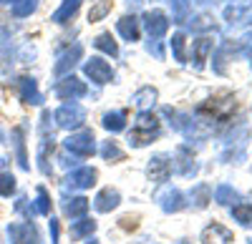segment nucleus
Returning <instances> with one entry per match:
<instances>
[{
	"label": "nucleus",
	"instance_id": "nucleus-1",
	"mask_svg": "<svg viewBox=\"0 0 252 244\" xmlns=\"http://www.w3.org/2000/svg\"><path fill=\"white\" fill-rule=\"evenodd\" d=\"M154 136H159V121H157V116L152 111H141L134 118V129L129 134V144L131 146H146Z\"/></svg>",
	"mask_w": 252,
	"mask_h": 244
},
{
	"label": "nucleus",
	"instance_id": "nucleus-2",
	"mask_svg": "<svg viewBox=\"0 0 252 244\" xmlns=\"http://www.w3.org/2000/svg\"><path fill=\"white\" fill-rule=\"evenodd\" d=\"M56 126L58 129H66V131H73V129H81L83 121H86V111H83V106H78L76 101H71V104H63L56 113Z\"/></svg>",
	"mask_w": 252,
	"mask_h": 244
},
{
	"label": "nucleus",
	"instance_id": "nucleus-3",
	"mask_svg": "<svg viewBox=\"0 0 252 244\" xmlns=\"http://www.w3.org/2000/svg\"><path fill=\"white\" fill-rule=\"evenodd\" d=\"M222 18L227 20V26H235V28L252 26V3H250V0H242V3H229V5H224Z\"/></svg>",
	"mask_w": 252,
	"mask_h": 244
},
{
	"label": "nucleus",
	"instance_id": "nucleus-4",
	"mask_svg": "<svg viewBox=\"0 0 252 244\" xmlns=\"http://www.w3.org/2000/svg\"><path fill=\"white\" fill-rule=\"evenodd\" d=\"M63 149L73 156H94L96 151V138L91 131H81V134H71L63 141Z\"/></svg>",
	"mask_w": 252,
	"mask_h": 244
},
{
	"label": "nucleus",
	"instance_id": "nucleus-5",
	"mask_svg": "<svg viewBox=\"0 0 252 244\" xmlns=\"http://www.w3.org/2000/svg\"><path fill=\"white\" fill-rule=\"evenodd\" d=\"M83 73H86L96 86H103V83H111V81H114V68L103 58H98V55L89 58L86 63H83Z\"/></svg>",
	"mask_w": 252,
	"mask_h": 244
},
{
	"label": "nucleus",
	"instance_id": "nucleus-6",
	"mask_svg": "<svg viewBox=\"0 0 252 244\" xmlns=\"http://www.w3.org/2000/svg\"><path fill=\"white\" fill-rule=\"evenodd\" d=\"M53 93H56L61 101H76V98H83V96H86L89 88H86V83H83V81H78L76 76L68 73L63 81H58V83H56Z\"/></svg>",
	"mask_w": 252,
	"mask_h": 244
},
{
	"label": "nucleus",
	"instance_id": "nucleus-7",
	"mask_svg": "<svg viewBox=\"0 0 252 244\" xmlns=\"http://www.w3.org/2000/svg\"><path fill=\"white\" fill-rule=\"evenodd\" d=\"M96 184V169L91 166H81L76 171H71L66 179H63V189H71V191H83V189H91Z\"/></svg>",
	"mask_w": 252,
	"mask_h": 244
},
{
	"label": "nucleus",
	"instance_id": "nucleus-8",
	"mask_svg": "<svg viewBox=\"0 0 252 244\" xmlns=\"http://www.w3.org/2000/svg\"><path fill=\"white\" fill-rule=\"evenodd\" d=\"M141 23H144L146 33H149V40H161V38L166 35V30H169V18H166L161 10L144 13Z\"/></svg>",
	"mask_w": 252,
	"mask_h": 244
},
{
	"label": "nucleus",
	"instance_id": "nucleus-9",
	"mask_svg": "<svg viewBox=\"0 0 252 244\" xmlns=\"http://www.w3.org/2000/svg\"><path fill=\"white\" fill-rule=\"evenodd\" d=\"M159 201V207L166 212V214H174V212H182L187 207V196L177 189V187H164L161 191H157L154 196Z\"/></svg>",
	"mask_w": 252,
	"mask_h": 244
},
{
	"label": "nucleus",
	"instance_id": "nucleus-10",
	"mask_svg": "<svg viewBox=\"0 0 252 244\" xmlns=\"http://www.w3.org/2000/svg\"><path fill=\"white\" fill-rule=\"evenodd\" d=\"M8 239L10 244H38V232L31 221H13L8 224Z\"/></svg>",
	"mask_w": 252,
	"mask_h": 244
},
{
	"label": "nucleus",
	"instance_id": "nucleus-11",
	"mask_svg": "<svg viewBox=\"0 0 252 244\" xmlns=\"http://www.w3.org/2000/svg\"><path fill=\"white\" fill-rule=\"evenodd\" d=\"M81 58H83V46H81V43H73L68 51H63V53L58 55V63L53 66V73H56L58 78L66 76V73H71L73 66L78 63Z\"/></svg>",
	"mask_w": 252,
	"mask_h": 244
},
{
	"label": "nucleus",
	"instance_id": "nucleus-12",
	"mask_svg": "<svg viewBox=\"0 0 252 244\" xmlns=\"http://www.w3.org/2000/svg\"><path fill=\"white\" fill-rule=\"evenodd\" d=\"M119 204H121V194H119L116 189H111V187L101 189V191L96 194V199H94V209H96V212H101V214L114 212Z\"/></svg>",
	"mask_w": 252,
	"mask_h": 244
},
{
	"label": "nucleus",
	"instance_id": "nucleus-13",
	"mask_svg": "<svg viewBox=\"0 0 252 244\" xmlns=\"http://www.w3.org/2000/svg\"><path fill=\"white\" fill-rule=\"evenodd\" d=\"M169 171H172V164H169V156H166V154H157V156L149 159V179L154 181V184L166 181Z\"/></svg>",
	"mask_w": 252,
	"mask_h": 244
},
{
	"label": "nucleus",
	"instance_id": "nucleus-14",
	"mask_svg": "<svg viewBox=\"0 0 252 244\" xmlns=\"http://www.w3.org/2000/svg\"><path fill=\"white\" fill-rule=\"evenodd\" d=\"M18 93L26 104H33V106H38L40 101H43V96H40V91H38V81L31 78V76H23L18 81Z\"/></svg>",
	"mask_w": 252,
	"mask_h": 244
},
{
	"label": "nucleus",
	"instance_id": "nucleus-15",
	"mask_svg": "<svg viewBox=\"0 0 252 244\" xmlns=\"http://www.w3.org/2000/svg\"><path fill=\"white\" fill-rule=\"evenodd\" d=\"M235 237L229 229H224L222 224H209L202 232V244H232Z\"/></svg>",
	"mask_w": 252,
	"mask_h": 244
},
{
	"label": "nucleus",
	"instance_id": "nucleus-16",
	"mask_svg": "<svg viewBox=\"0 0 252 244\" xmlns=\"http://www.w3.org/2000/svg\"><path fill=\"white\" fill-rule=\"evenodd\" d=\"M116 30L124 40H129V43H134V40H139V33H141V20L134 18V15H124L119 23H116Z\"/></svg>",
	"mask_w": 252,
	"mask_h": 244
},
{
	"label": "nucleus",
	"instance_id": "nucleus-17",
	"mask_svg": "<svg viewBox=\"0 0 252 244\" xmlns=\"http://www.w3.org/2000/svg\"><path fill=\"white\" fill-rule=\"evenodd\" d=\"M212 46H215V40L207 38V35H202L199 40H194V46H192V60H194V68L197 71L204 68L209 53H212Z\"/></svg>",
	"mask_w": 252,
	"mask_h": 244
},
{
	"label": "nucleus",
	"instance_id": "nucleus-18",
	"mask_svg": "<svg viewBox=\"0 0 252 244\" xmlns=\"http://www.w3.org/2000/svg\"><path fill=\"white\" fill-rule=\"evenodd\" d=\"M157 98H159L157 88H152V86H144V88H139V91L131 96V104H134L139 111H152V106L157 104Z\"/></svg>",
	"mask_w": 252,
	"mask_h": 244
},
{
	"label": "nucleus",
	"instance_id": "nucleus-19",
	"mask_svg": "<svg viewBox=\"0 0 252 244\" xmlns=\"http://www.w3.org/2000/svg\"><path fill=\"white\" fill-rule=\"evenodd\" d=\"M89 212V199L86 196H66L63 199V214L71 217V219H78Z\"/></svg>",
	"mask_w": 252,
	"mask_h": 244
},
{
	"label": "nucleus",
	"instance_id": "nucleus-20",
	"mask_svg": "<svg viewBox=\"0 0 252 244\" xmlns=\"http://www.w3.org/2000/svg\"><path fill=\"white\" fill-rule=\"evenodd\" d=\"M78 8H81V0H63L61 8L51 15V20H53V23H58V26H63V23H68V20L78 13Z\"/></svg>",
	"mask_w": 252,
	"mask_h": 244
},
{
	"label": "nucleus",
	"instance_id": "nucleus-21",
	"mask_svg": "<svg viewBox=\"0 0 252 244\" xmlns=\"http://www.w3.org/2000/svg\"><path fill=\"white\" fill-rule=\"evenodd\" d=\"M101 124H103V129H106V131L119 134V131H124V129H126V113H124V111H111V113L103 116Z\"/></svg>",
	"mask_w": 252,
	"mask_h": 244
},
{
	"label": "nucleus",
	"instance_id": "nucleus-22",
	"mask_svg": "<svg viewBox=\"0 0 252 244\" xmlns=\"http://www.w3.org/2000/svg\"><path fill=\"white\" fill-rule=\"evenodd\" d=\"M189 199H192V204L197 209H204L209 201H212V189H209L207 184H197V187H192V191H189Z\"/></svg>",
	"mask_w": 252,
	"mask_h": 244
},
{
	"label": "nucleus",
	"instance_id": "nucleus-23",
	"mask_svg": "<svg viewBox=\"0 0 252 244\" xmlns=\"http://www.w3.org/2000/svg\"><path fill=\"white\" fill-rule=\"evenodd\" d=\"M96 232V221L94 219H86V217H78V221L71 227V237L73 239H86Z\"/></svg>",
	"mask_w": 252,
	"mask_h": 244
},
{
	"label": "nucleus",
	"instance_id": "nucleus-24",
	"mask_svg": "<svg viewBox=\"0 0 252 244\" xmlns=\"http://www.w3.org/2000/svg\"><path fill=\"white\" fill-rule=\"evenodd\" d=\"M169 5H172V23H177V26L187 23L192 3H189V0H169Z\"/></svg>",
	"mask_w": 252,
	"mask_h": 244
},
{
	"label": "nucleus",
	"instance_id": "nucleus-25",
	"mask_svg": "<svg viewBox=\"0 0 252 244\" xmlns=\"http://www.w3.org/2000/svg\"><path fill=\"white\" fill-rule=\"evenodd\" d=\"M94 46L101 51V53H106V55H119V46H116V40L111 38V33H101V35H96V40H94Z\"/></svg>",
	"mask_w": 252,
	"mask_h": 244
},
{
	"label": "nucleus",
	"instance_id": "nucleus-26",
	"mask_svg": "<svg viewBox=\"0 0 252 244\" xmlns=\"http://www.w3.org/2000/svg\"><path fill=\"white\" fill-rule=\"evenodd\" d=\"M13 144H15V154H18V164H20V169H31V166H28V156H26L23 129H15V131H13Z\"/></svg>",
	"mask_w": 252,
	"mask_h": 244
},
{
	"label": "nucleus",
	"instance_id": "nucleus-27",
	"mask_svg": "<svg viewBox=\"0 0 252 244\" xmlns=\"http://www.w3.org/2000/svg\"><path fill=\"white\" fill-rule=\"evenodd\" d=\"M184 46H187V38H184V33H174V35H172V40H169V48H172L174 60H179V63H187Z\"/></svg>",
	"mask_w": 252,
	"mask_h": 244
},
{
	"label": "nucleus",
	"instance_id": "nucleus-28",
	"mask_svg": "<svg viewBox=\"0 0 252 244\" xmlns=\"http://www.w3.org/2000/svg\"><path fill=\"white\" fill-rule=\"evenodd\" d=\"M215 199H217V204H222V207H229V204H235V201L240 199L237 196V191L229 187V184H222V187H217V191H215Z\"/></svg>",
	"mask_w": 252,
	"mask_h": 244
},
{
	"label": "nucleus",
	"instance_id": "nucleus-29",
	"mask_svg": "<svg viewBox=\"0 0 252 244\" xmlns=\"http://www.w3.org/2000/svg\"><path fill=\"white\" fill-rule=\"evenodd\" d=\"M235 221H240L242 227H252V204H235L232 207Z\"/></svg>",
	"mask_w": 252,
	"mask_h": 244
},
{
	"label": "nucleus",
	"instance_id": "nucleus-30",
	"mask_svg": "<svg viewBox=\"0 0 252 244\" xmlns=\"http://www.w3.org/2000/svg\"><path fill=\"white\" fill-rule=\"evenodd\" d=\"M35 8H38V0H15L13 3L15 18H28L31 13H35Z\"/></svg>",
	"mask_w": 252,
	"mask_h": 244
},
{
	"label": "nucleus",
	"instance_id": "nucleus-31",
	"mask_svg": "<svg viewBox=\"0 0 252 244\" xmlns=\"http://www.w3.org/2000/svg\"><path fill=\"white\" fill-rule=\"evenodd\" d=\"M35 212H38V214H43V217H48V214H51V196H48V191H46L43 187H38Z\"/></svg>",
	"mask_w": 252,
	"mask_h": 244
},
{
	"label": "nucleus",
	"instance_id": "nucleus-32",
	"mask_svg": "<svg viewBox=\"0 0 252 244\" xmlns=\"http://www.w3.org/2000/svg\"><path fill=\"white\" fill-rule=\"evenodd\" d=\"M15 194V176L10 171L0 174V196H13Z\"/></svg>",
	"mask_w": 252,
	"mask_h": 244
},
{
	"label": "nucleus",
	"instance_id": "nucleus-33",
	"mask_svg": "<svg viewBox=\"0 0 252 244\" xmlns=\"http://www.w3.org/2000/svg\"><path fill=\"white\" fill-rule=\"evenodd\" d=\"M101 156L106 159V161H121L124 159V151L114 144V141H106V144L101 146Z\"/></svg>",
	"mask_w": 252,
	"mask_h": 244
},
{
	"label": "nucleus",
	"instance_id": "nucleus-34",
	"mask_svg": "<svg viewBox=\"0 0 252 244\" xmlns=\"http://www.w3.org/2000/svg\"><path fill=\"white\" fill-rule=\"evenodd\" d=\"M48 227H51V244H58V221L51 217V221H48Z\"/></svg>",
	"mask_w": 252,
	"mask_h": 244
},
{
	"label": "nucleus",
	"instance_id": "nucleus-35",
	"mask_svg": "<svg viewBox=\"0 0 252 244\" xmlns=\"http://www.w3.org/2000/svg\"><path fill=\"white\" fill-rule=\"evenodd\" d=\"M106 10H109V5H106V3H103V5H98L96 10H91V13H89V20H98V18H101L103 13H106Z\"/></svg>",
	"mask_w": 252,
	"mask_h": 244
},
{
	"label": "nucleus",
	"instance_id": "nucleus-36",
	"mask_svg": "<svg viewBox=\"0 0 252 244\" xmlns=\"http://www.w3.org/2000/svg\"><path fill=\"white\" fill-rule=\"evenodd\" d=\"M86 244H98V239H94V237H89V239H86Z\"/></svg>",
	"mask_w": 252,
	"mask_h": 244
},
{
	"label": "nucleus",
	"instance_id": "nucleus-37",
	"mask_svg": "<svg viewBox=\"0 0 252 244\" xmlns=\"http://www.w3.org/2000/svg\"><path fill=\"white\" fill-rule=\"evenodd\" d=\"M10 3H15V0H0V5H10Z\"/></svg>",
	"mask_w": 252,
	"mask_h": 244
},
{
	"label": "nucleus",
	"instance_id": "nucleus-38",
	"mask_svg": "<svg viewBox=\"0 0 252 244\" xmlns=\"http://www.w3.org/2000/svg\"><path fill=\"white\" fill-rule=\"evenodd\" d=\"M250 63H252V51H250Z\"/></svg>",
	"mask_w": 252,
	"mask_h": 244
},
{
	"label": "nucleus",
	"instance_id": "nucleus-39",
	"mask_svg": "<svg viewBox=\"0 0 252 244\" xmlns=\"http://www.w3.org/2000/svg\"><path fill=\"white\" fill-rule=\"evenodd\" d=\"M179 244H189V242H184V239H182V242H179Z\"/></svg>",
	"mask_w": 252,
	"mask_h": 244
},
{
	"label": "nucleus",
	"instance_id": "nucleus-40",
	"mask_svg": "<svg viewBox=\"0 0 252 244\" xmlns=\"http://www.w3.org/2000/svg\"><path fill=\"white\" fill-rule=\"evenodd\" d=\"M134 3H144V0H134Z\"/></svg>",
	"mask_w": 252,
	"mask_h": 244
},
{
	"label": "nucleus",
	"instance_id": "nucleus-41",
	"mask_svg": "<svg viewBox=\"0 0 252 244\" xmlns=\"http://www.w3.org/2000/svg\"><path fill=\"white\" fill-rule=\"evenodd\" d=\"M250 244H252V239H250Z\"/></svg>",
	"mask_w": 252,
	"mask_h": 244
}]
</instances>
